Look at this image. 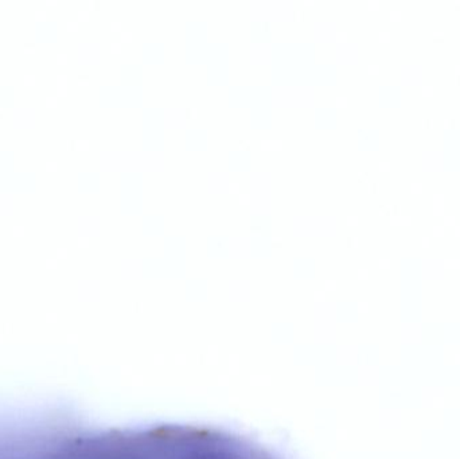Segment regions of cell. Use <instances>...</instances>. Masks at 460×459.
<instances>
[]
</instances>
